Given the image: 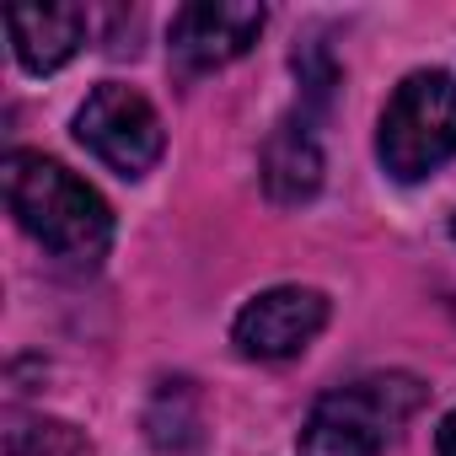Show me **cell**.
I'll use <instances>...</instances> for the list:
<instances>
[{
	"mask_svg": "<svg viewBox=\"0 0 456 456\" xmlns=\"http://www.w3.org/2000/svg\"><path fill=\"white\" fill-rule=\"evenodd\" d=\"M6 183V204L17 225L60 264L70 269H97L113 248V209L108 199L81 183L70 167L38 156V151H12L0 167Z\"/></svg>",
	"mask_w": 456,
	"mask_h": 456,
	"instance_id": "cell-1",
	"label": "cell"
},
{
	"mask_svg": "<svg viewBox=\"0 0 456 456\" xmlns=\"http://www.w3.org/2000/svg\"><path fill=\"white\" fill-rule=\"evenodd\" d=\"M424 381L408 370H376L333 387L301 424V456H381L424 408Z\"/></svg>",
	"mask_w": 456,
	"mask_h": 456,
	"instance_id": "cell-2",
	"label": "cell"
},
{
	"mask_svg": "<svg viewBox=\"0 0 456 456\" xmlns=\"http://www.w3.org/2000/svg\"><path fill=\"white\" fill-rule=\"evenodd\" d=\"M381 172L397 183H419L456 156V81L445 70H413L376 129Z\"/></svg>",
	"mask_w": 456,
	"mask_h": 456,
	"instance_id": "cell-3",
	"label": "cell"
},
{
	"mask_svg": "<svg viewBox=\"0 0 456 456\" xmlns=\"http://www.w3.org/2000/svg\"><path fill=\"white\" fill-rule=\"evenodd\" d=\"M76 140L118 177H145L161 151H167V129H161V113L124 81H102L81 113H76Z\"/></svg>",
	"mask_w": 456,
	"mask_h": 456,
	"instance_id": "cell-4",
	"label": "cell"
},
{
	"mask_svg": "<svg viewBox=\"0 0 456 456\" xmlns=\"http://www.w3.org/2000/svg\"><path fill=\"white\" fill-rule=\"evenodd\" d=\"M328 328V296L312 285H274L264 296H253L237 322H232V344L242 360H290L301 354L317 333Z\"/></svg>",
	"mask_w": 456,
	"mask_h": 456,
	"instance_id": "cell-5",
	"label": "cell"
},
{
	"mask_svg": "<svg viewBox=\"0 0 456 456\" xmlns=\"http://www.w3.org/2000/svg\"><path fill=\"white\" fill-rule=\"evenodd\" d=\"M269 12L264 6H242V0H193V6H183L172 17V60L177 70L188 76H204V70H220V65H232L242 60L258 33H264Z\"/></svg>",
	"mask_w": 456,
	"mask_h": 456,
	"instance_id": "cell-6",
	"label": "cell"
},
{
	"mask_svg": "<svg viewBox=\"0 0 456 456\" xmlns=\"http://www.w3.org/2000/svg\"><path fill=\"white\" fill-rule=\"evenodd\" d=\"M86 28H92V17L81 6H17V12H6L12 49L22 60V70H33V76H54L60 65H70L86 44Z\"/></svg>",
	"mask_w": 456,
	"mask_h": 456,
	"instance_id": "cell-7",
	"label": "cell"
},
{
	"mask_svg": "<svg viewBox=\"0 0 456 456\" xmlns=\"http://www.w3.org/2000/svg\"><path fill=\"white\" fill-rule=\"evenodd\" d=\"M264 188L274 204H306L322 188V145L312 129V113H290L269 145H264Z\"/></svg>",
	"mask_w": 456,
	"mask_h": 456,
	"instance_id": "cell-8",
	"label": "cell"
},
{
	"mask_svg": "<svg viewBox=\"0 0 456 456\" xmlns=\"http://www.w3.org/2000/svg\"><path fill=\"white\" fill-rule=\"evenodd\" d=\"M6 456H86L81 435L44 413H6Z\"/></svg>",
	"mask_w": 456,
	"mask_h": 456,
	"instance_id": "cell-9",
	"label": "cell"
},
{
	"mask_svg": "<svg viewBox=\"0 0 456 456\" xmlns=\"http://www.w3.org/2000/svg\"><path fill=\"white\" fill-rule=\"evenodd\" d=\"M440 456H456V408H451L445 424H440Z\"/></svg>",
	"mask_w": 456,
	"mask_h": 456,
	"instance_id": "cell-10",
	"label": "cell"
},
{
	"mask_svg": "<svg viewBox=\"0 0 456 456\" xmlns=\"http://www.w3.org/2000/svg\"><path fill=\"white\" fill-rule=\"evenodd\" d=\"M451 232H456V220H451Z\"/></svg>",
	"mask_w": 456,
	"mask_h": 456,
	"instance_id": "cell-11",
	"label": "cell"
}]
</instances>
